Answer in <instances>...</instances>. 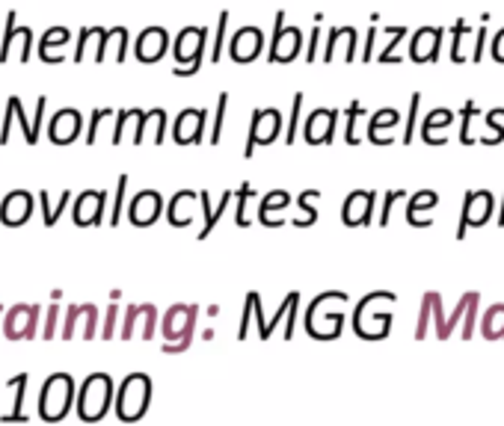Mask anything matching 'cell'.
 I'll return each mask as SVG.
<instances>
[{
	"mask_svg": "<svg viewBox=\"0 0 504 426\" xmlns=\"http://www.w3.org/2000/svg\"><path fill=\"white\" fill-rule=\"evenodd\" d=\"M113 402H116V385H113V379L107 373H89L77 391L75 409L84 423H98L110 411Z\"/></svg>",
	"mask_w": 504,
	"mask_h": 426,
	"instance_id": "cell-1",
	"label": "cell"
},
{
	"mask_svg": "<svg viewBox=\"0 0 504 426\" xmlns=\"http://www.w3.org/2000/svg\"><path fill=\"white\" fill-rule=\"evenodd\" d=\"M152 402V376L148 373H128L122 379V385L116 388V418L125 423H136L148 411Z\"/></svg>",
	"mask_w": 504,
	"mask_h": 426,
	"instance_id": "cell-2",
	"label": "cell"
},
{
	"mask_svg": "<svg viewBox=\"0 0 504 426\" xmlns=\"http://www.w3.org/2000/svg\"><path fill=\"white\" fill-rule=\"evenodd\" d=\"M199 308L178 302L173 305L160 320V335H164V352H185L193 343V332H197Z\"/></svg>",
	"mask_w": 504,
	"mask_h": 426,
	"instance_id": "cell-3",
	"label": "cell"
},
{
	"mask_svg": "<svg viewBox=\"0 0 504 426\" xmlns=\"http://www.w3.org/2000/svg\"><path fill=\"white\" fill-rule=\"evenodd\" d=\"M75 379L68 373H51L39 391V418L56 423L75 406Z\"/></svg>",
	"mask_w": 504,
	"mask_h": 426,
	"instance_id": "cell-4",
	"label": "cell"
},
{
	"mask_svg": "<svg viewBox=\"0 0 504 426\" xmlns=\"http://www.w3.org/2000/svg\"><path fill=\"white\" fill-rule=\"evenodd\" d=\"M208 27H185L176 36L173 56L178 68H173L176 77H193L199 74V68L205 63V51H208Z\"/></svg>",
	"mask_w": 504,
	"mask_h": 426,
	"instance_id": "cell-5",
	"label": "cell"
},
{
	"mask_svg": "<svg viewBox=\"0 0 504 426\" xmlns=\"http://www.w3.org/2000/svg\"><path fill=\"white\" fill-rule=\"evenodd\" d=\"M285 134V119H282V110L277 107H265V110H252V119H249V136H247V145H244V157L249 160L256 154V148L261 145H273Z\"/></svg>",
	"mask_w": 504,
	"mask_h": 426,
	"instance_id": "cell-6",
	"label": "cell"
},
{
	"mask_svg": "<svg viewBox=\"0 0 504 426\" xmlns=\"http://www.w3.org/2000/svg\"><path fill=\"white\" fill-rule=\"evenodd\" d=\"M285 21H288V15H285V9H279L277 21H273V39H270V51H267L270 65H279V63L288 65L300 54H306L303 51V30L288 27Z\"/></svg>",
	"mask_w": 504,
	"mask_h": 426,
	"instance_id": "cell-7",
	"label": "cell"
},
{
	"mask_svg": "<svg viewBox=\"0 0 504 426\" xmlns=\"http://www.w3.org/2000/svg\"><path fill=\"white\" fill-rule=\"evenodd\" d=\"M492 213H496V195L489 190H469L463 199V213H460V225H457L454 237L463 240L469 228H484Z\"/></svg>",
	"mask_w": 504,
	"mask_h": 426,
	"instance_id": "cell-8",
	"label": "cell"
},
{
	"mask_svg": "<svg viewBox=\"0 0 504 426\" xmlns=\"http://www.w3.org/2000/svg\"><path fill=\"white\" fill-rule=\"evenodd\" d=\"M338 119H341L338 110H332V107H315L303 119V128H300L303 143H308V145H329L332 140H336Z\"/></svg>",
	"mask_w": 504,
	"mask_h": 426,
	"instance_id": "cell-9",
	"label": "cell"
},
{
	"mask_svg": "<svg viewBox=\"0 0 504 426\" xmlns=\"http://www.w3.org/2000/svg\"><path fill=\"white\" fill-rule=\"evenodd\" d=\"M226 51H228V56H232L237 65L256 63L261 56V51H265V33H261V27H256V25H244L240 30L232 33V39H228Z\"/></svg>",
	"mask_w": 504,
	"mask_h": 426,
	"instance_id": "cell-10",
	"label": "cell"
},
{
	"mask_svg": "<svg viewBox=\"0 0 504 426\" xmlns=\"http://www.w3.org/2000/svg\"><path fill=\"white\" fill-rule=\"evenodd\" d=\"M211 113L205 107H187L178 113V119L173 122V140L176 145H199L208 131Z\"/></svg>",
	"mask_w": 504,
	"mask_h": 426,
	"instance_id": "cell-11",
	"label": "cell"
},
{
	"mask_svg": "<svg viewBox=\"0 0 504 426\" xmlns=\"http://www.w3.org/2000/svg\"><path fill=\"white\" fill-rule=\"evenodd\" d=\"M374 204H377L374 190H353L345 204H341V223L348 228H368L374 223Z\"/></svg>",
	"mask_w": 504,
	"mask_h": 426,
	"instance_id": "cell-12",
	"label": "cell"
},
{
	"mask_svg": "<svg viewBox=\"0 0 504 426\" xmlns=\"http://www.w3.org/2000/svg\"><path fill=\"white\" fill-rule=\"evenodd\" d=\"M122 341H131L134 335H140L143 341H152L157 335V308L155 305H131L125 311V323H122Z\"/></svg>",
	"mask_w": 504,
	"mask_h": 426,
	"instance_id": "cell-13",
	"label": "cell"
},
{
	"mask_svg": "<svg viewBox=\"0 0 504 426\" xmlns=\"http://www.w3.org/2000/svg\"><path fill=\"white\" fill-rule=\"evenodd\" d=\"M442 36H445V27H418L416 33L409 36V60L412 63H437L439 60V51H442Z\"/></svg>",
	"mask_w": 504,
	"mask_h": 426,
	"instance_id": "cell-14",
	"label": "cell"
},
{
	"mask_svg": "<svg viewBox=\"0 0 504 426\" xmlns=\"http://www.w3.org/2000/svg\"><path fill=\"white\" fill-rule=\"evenodd\" d=\"M160 216H164V195H160L157 190H143L136 193L131 204H128V220L131 225L136 228H148L155 225Z\"/></svg>",
	"mask_w": 504,
	"mask_h": 426,
	"instance_id": "cell-15",
	"label": "cell"
},
{
	"mask_svg": "<svg viewBox=\"0 0 504 426\" xmlns=\"http://www.w3.org/2000/svg\"><path fill=\"white\" fill-rule=\"evenodd\" d=\"M336 48H345V63H357V48H359V33L353 25H341V27H332L324 51H320V60L332 63L336 60Z\"/></svg>",
	"mask_w": 504,
	"mask_h": 426,
	"instance_id": "cell-16",
	"label": "cell"
},
{
	"mask_svg": "<svg viewBox=\"0 0 504 426\" xmlns=\"http://www.w3.org/2000/svg\"><path fill=\"white\" fill-rule=\"evenodd\" d=\"M454 119H460L454 110L449 107H437V110H430L425 119L418 122V136H421V143L425 145H433V148H439V145H449V140L445 136H439V131H449Z\"/></svg>",
	"mask_w": 504,
	"mask_h": 426,
	"instance_id": "cell-17",
	"label": "cell"
},
{
	"mask_svg": "<svg viewBox=\"0 0 504 426\" xmlns=\"http://www.w3.org/2000/svg\"><path fill=\"white\" fill-rule=\"evenodd\" d=\"M107 190H86L84 195H77L75 202V223L84 225H101L105 223V207H107Z\"/></svg>",
	"mask_w": 504,
	"mask_h": 426,
	"instance_id": "cell-18",
	"label": "cell"
},
{
	"mask_svg": "<svg viewBox=\"0 0 504 426\" xmlns=\"http://www.w3.org/2000/svg\"><path fill=\"white\" fill-rule=\"evenodd\" d=\"M77 329H84L80 335H84L86 341H93L98 335V308L96 305H72L68 308V317H66L60 335L68 341V338L77 335Z\"/></svg>",
	"mask_w": 504,
	"mask_h": 426,
	"instance_id": "cell-19",
	"label": "cell"
},
{
	"mask_svg": "<svg viewBox=\"0 0 504 426\" xmlns=\"http://www.w3.org/2000/svg\"><path fill=\"white\" fill-rule=\"evenodd\" d=\"M36 323H39V308L36 305H15L9 311L6 323H4V335L9 341H25L36 335Z\"/></svg>",
	"mask_w": 504,
	"mask_h": 426,
	"instance_id": "cell-20",
	"label": "cell"
},
{
	"mask_svg": "<svg viewBox=\"0 0 504 426\" xmlns=\"http://www.w3.org/2000/svg\"><path fill=\"white\" fill-rule=\"evenodd\" d=\"M439 204V193L437 190H418V193H412L409 199H407V225L412 228H430L433 220H430V211Z\"/></svg>",
	"mask_w": 504,
	"mask_h": 426,
	"instance_id": "cell-21",
	"label": "cell"
},
{
	"mask_svg": "<svg viewBox=\"0 0 504 426\" xmlns=\"http://www.w3.org/2000/svg\"><path fill=\"white\" fill-rule=\"evenodd\" d=\"M291 207V193L288 190H270L265 199L258 202V223L265 228H279L288 223V216H273L285 213Z\"/></svg>",
	"mask_w": 504,
	"mask_h": 426,
	"instance_id": "cell-22",
	"label": "cell"
},
{
	"mask_svg": "<svg viewBox=\"0 0 504 426\" xmlns=\"http://www.w3.org/2000/svg\"><path fill=\"white\" fill-rule=\"evenodd\" d=\"M166 48H169L166 30L164 27H146L140 33V39H136V45H134V54H136V60L140 63H157L160 56L166 54Z\"/></svg>",
	"mask_w": 504,
	"mask_h": 426,
	"instance_id": "cell-23",
	"label": "cell"
},
{
	"mask_svg": "<svg viewBox=\"0 0 504 426\" xmlns=\"http://www.w3.org/2000/svg\"><path fill=\"white\" fill-rule=\"evenodd\" d=\"M30 213H33V195L25 190L9 193L4 204H0V220H4V225H9V228L25 225L30 220Z\"/></svg>",
	"mask_w": 504,
	"mask_h": 426,
	"instance_id": "cell-24",
	"label": "cell"
},
{
	"mask_svg": "<svg viewBox=\"0 0 504 426\" xmlns=\"http://www.w3.org/2000/svg\"><path fill=\"white\" fill-rule=\"evenodd\" d=\"M197 204H199V193L193 190H178L166 207V220L173 228H187L197 216Z\"/></svg>",
	"mask_w": 504,
	"mask_h": 426,
	"instance_id": "cell-25",
	"label": "cell"
},
{
	"mask_svg": "<svg viewBox=\"0 0 504 426\" xmlns=\"http://www.w3.org/2000/svg\"><path fill=\"white\" fill-rule=\"evenodd\" d=\"M398 124H400V110H395V107L377 110L374 116L368 119V140H371L374 145H392L395 140H392V136H386L383 131L398 128Z\"/></svg>",
	"mask_w": 504,
	"mask_h": 426,
	"instance_id": "cell-26",
	"label": "cell"
},
{
	"mask_svg": "<svg viewBox=\"0 0 504 426\" xmlns=\"http://www.w3.org/2000/svg\"><path fill=\"white\" fill-rule=\"evenodd\" d=\"M80 131V113L77 110H60L51 122V140L56 145H68Z\"/></svg>",
	"mask_w": 504,
	"mask_h": 426,
	"instance_id": "cell-27",
	"label": "cell"
},
{
	"mask_svg": "<svg viewBox=\"0 0 504 426\" xmlns=\"http://www.w3.org/2000/svg\"><path fill=\"white\" fill-rule=\"evenodd\" d=\"M383 33H388V36H392V42H388L386 48L377 54V63H383V65H400V63H404V56L398 54V48H400V42H407V36H412L409 27L407 25H383Z\"/></svg>",
	"mask_w": 504,
	"mask_h": 426,
	"instance_id": "cell-28",
	"label": "cell"
},
{
	"mask_svg": "<svg viewBox=\"0 0 504 426\" xmlns=\"http://www.w3.org/2000/svg\"><path fill=\"white\" fill-rule=\"evenodd\" d=\"M480 335L487 341H504V305L496 302L484 311V320H480Z\"/></svg>",
	"mask_w": 504,
	"mask_h": 426,
	"instance_id": "cell-29",
	"label": "cell"
},
{
	"mask_svg": "<svg viewBox=\"0 0 504 426\" xmlns=\"http://www.w3.org/2000/svg\"><path fill=\"white\" fill-rule=\"evenodd\" d=\"M228 21H232V13L223 9V13L217 15V30H214V42H211V63L214 65L223 60V51L228 45Z\"/></svg>",
	"mask_w": 504,
	"mask_h": 426,
	"instance_id": "cell-30",
	"label": "cell"
},
{
	"mask_svg": "<svg viewBox=\"0 0 504 426\" xmlns=\"http://www.w3.org/2000/svg\"><path fill=\"white\" fill-rule=\"evenodd\" d=\"M478 119H480V107L475 101H466L463 110H460V145H475L478 143L475 134H472Z\"/></svg>",
	"mask_w": 504,
	"mask_h": 426,
	"instance_id": "cell-31",
	"label": "cell"
},
{
	"mask_svg": "<svg viewBox=\"0 0 504 426\" xmlns=\"http://www.w3.org/2000/svg\"><path fill=\"white\" fill-rule=\"evenodd\" d=\"M303 104H306V95L303 92H297V95L291 98V119L288 124H285V145H291L297 136H300V128H303Z\"/></svg>",
	"mask_w": 504,
	"mask_h": 426,
	"instance_id": "cell-32",
	"label": "cell"
},
{
	"mask_svg": "<svg viewBox=\"0 0 504 426\" xmlns=\"http://www.w3.org/2000/svg\"><path fill=\"white\" fill-rule=\"evenodd\" d=\"M256 199V190H252V183L249 181H244L240 183V190L235 193V225L237 228H249V213H247V207H249V202Z\"/></svg>",
	"mask_w": 504,
	"mask_h": 426,
	"instance_id": "cell-33",
	"label": "cell"
},
{
	"mask_svg": "<svg viewBox=\"0 0 504 426\" xmlns=\"http://www.w3.org/2000/svg\"><path fill=\"white\" fill-rule=\"evenodd\" d=\"M365 116V104L362 101H350L348 110H345V143L348 145H359V134H357V124Z\"/></svg>",
	"mask_w": 504,
	"mask_h": 426,
	"instance_id": "cell-34",
	"label": "cell"
},
{
	"mask_svg": "<svg viewBox=\"0 0 504 426\" xmlns=\"http://www.w3.org/2000/svg\"><path fill=\"white\" fill-rule=\"evenodd\" d=\"M472 296H475V291H469V293H463L460 296V302H457V308L451 311L449 317H445V326H442V332H439V341H449L451 335H454V329L463 323V317H466V308H469V302H472Z\"/></svg>",
	"mask_w": 504,
	"mask_h": 426,
	"instance_id": "cell-35",
	"label": "cell"
},
{
	"mask_svg": "<svg viewBox=\"0 0 504 426\" xmlns=\"http://www.w3.org/2000/svg\"><path fill=\"white\" fill-rule=\"evenodd\" d=\"M499 119H504V107L489 110L484 116V124L489 128V136H480V140H478L480 145H501L504 143V124Z\"/></svg>",
	"mask_w": 504,
	"mask_h": 426,
	"instance_id": "cell-36",
	"label": "cell"
},
{
	"mask_svg": "<svg viewBox=\"0 0 504 426\" xmlns=\"http://www.w3.org/2000/svg\"><path fill=\"white\" fill-rule=\"evenodd\" d=\"M226 113H228V92H220V95H217V113L211 116V131H208V143L211 145H220V140H223Z\"/></svg>",
	"mask_w": 504,
	"mask_h": 426,
	"instance_id": "cell-37",
	"label": "cell"
},
{
	"mask_svg": "<svg viewBox=\"0 0 504 426\" xmlns=\"http://www.w3.org/2000/svg\"><path fill=\"white\" fill-rule=\"evenodd\" d=\"M469 33H472V27H469L466 25V18H457L454 21V27H451V63L454 65H463L466 60H469V56L463 54V39L469 36Z\"/></svg>",
	"mask_w": 504,
	"mask_h": 426,
	"instance_id": "cell-38",
	"label": "cell"
},
{
	"mask_svg": "<svg viewBox=\"0 0 504 426\" xmlns=\"http://www.w3.org/2000/svg\"><path fill=\"white\" fill-rule=\"evenodd\" d=\"M232 199H235V193L228 190V193H223L220 195V202H217V207H211V213L205 216V225H202V232H199V237L197 240H205V237H211V232L217 228V223L223 220V213L228 211V204H232Z\"/></svg>",
	"mask_w": 504,
	"mask_h": 426,
	"instance_id": "cell-39",
	"label": "cell"
},
{
	"mask_svg": "<svg viewBox=\"0 0 504 426\" xmlns=\"http://www.w3.org/2000/svg\"><path fill=\"white\" fill-rule=\"evenodd\" d=\"M312 199H320V190H306L300 199H297V204L303 207V216H294V220H291L297 228H308V225L318 223V211L312 207Z\"/></svg>",
	"mask_w": 504,
	"mask_h": 426,
	"instance_id": "cell-40",
	"label": "cell"
},
{
	"mask_svg": "<svg viewBox=\"0 0 504 426\" xmlns=\"http://www.w3.org/2000/svg\"><path fill=\"white\" fill-rule=\"evenodd\" d=\"M418 110H421V92H412L409 95V110H407V128H404V136H400V143L409 145L412 140H416L418 134Z\"/></svg>",
	"mask_w": 504,
	"mask_h": 426,
	"instance_id": "cell-41",
	"label": "cell"
},
{
	"mask_svg": "<svg viewBox=\"0 0 504 426\" xmlns=\"http://www.w3.org/2000/svg\"><path fill=\"white\" fill-rule=\"evenodd\" d=\"M68 199H72V193H68V190H63L60 202H56V204L51 207V199H48V193H45V190L39 193V204H42V213H45V225H54L56 220H60V213L66 211Z\"/></svg>",
	"mask_w": 504,
	"mask_h": 426,
	"instance_id": "cell-42",
	"label": "cell"
},
{
	"mask_svg": "<svg viewBox=\"0 0 504 426\" xmlns=\"http://www.w3.org/2000/svg\"><path fill=\"white\" fill-rule=\"evenodd\" d=\"M430 320H433V296H421V311H418V323H416V341H425L430 335Z\"/></svg>",
	"mask_w": 504,
	"mask_h": 426,
	"instance_id": "cell-43",
	"label": "cell"
},
{
	"mask_svg": "<svg viewBox=\"0 0 504 426\" xmlns=\"http://www.w3.org/2000/svg\"><path fill=\"white\" fill-rule=\"evenodd\" d=\"M125 193H128V175H119L116 190H113V204H110V225H119V220H122Z\"/></svg>",
	"mask_w": 504,
	"mask_h": 426,
	"instance_id": "cell-44",
	"label": "cell"
},
{
	"mask_svg": "<svg viewBox=\"0 0 504 426\" xmlns=\"http://www.w3.org/2000/svg\"><path fill=\"white\" fill-rule=\"evenodd\" d=\"M409 195L407 190H386L383 193V213H380V225L386 228L388 223H392V213H395V204L398 202H407Z\"/></svg>",
	"mask_w": 504,
	"mask_h": 426,
	"instance_id": "cell-45",
	"label": "cell"
},
{
	"mask_svg": "<svg viewBox=\"0 0 504 426\" xmlns=\"http://www.w3.org/2000/svg\"><path fill=\"white\" fill-rule=\"evenodd\" d=\"M478 308H480V293L472 296V302H469L466 308V317H463V341H472L475 338V332H478Z\"/></svg>",
	"mask_w": 504,
	"mask_h": 426,
	"instance_id": "cell-46",
	"label": "cell"
},
{
	"mask_svg": "<svg viewBox=\"0 0 504 426\" xmlns=\"http://www.w3.org/2000/svg\"><path fill=\"white\" fill-rule=\"evenodd\" d=\"M15 388V409L6 414L4 421H25V411H21V402H25V388H27V376L21 373V376H15L13 382H9Z\"/></svg>",
	"mask_w": 504,
	"mask_h": 426,
	"instance_id": "cell-47",
	"label": "cell"
},
{
	"mask_svg": "<svg viewBox=\"0 0 504 426\" xmlns=\"http://www.w3.org/2000/svg\"><path fill=\"white\" fill-rule=\"evenodd\" d=\"M148 124H155V145H164L166 140V128H169V119H166V110H148Z\"/></svg>",
	"mask_w": 504,
	"mask_h": 426,
	"instance_id": "cell-48",
	"label": "cell"
},
{
	"mask_svg": "<svg viewBox=\"0 0 504 426\" xmlns=\"http://www.w3.org/2000/svg\"><path fill=\"white\" fill-rule=\"evenodd\" d=\"M291 311H288V317H285V329H282V335L285 341H291L294 338V332H297V314H300V293L291 291Z\"/></svg>",
	"mask_w": 504,
	"mask_h": 426,
	"instance_id": "cell-49",
	"label": "cell"
},
{
	"mask_svg": "<svg viewBox=\"0 0 504 426\" xmlns=\"http://www.w3.org/2000/svg\"><path fill=\"white\" fill-rule=\"evenodd\" d=\"M291 299H294L291 293H288V296H285V299H282V305H279V311H277V314H273V317L267 320V332H265V338H261V341H267V338L273 335V332H277V326L282 323V320H285V317H288V311H291Z\"/></svg>",
	"mask_w": 504,
	"mask_h": 426,
	"instance_id": "cell-50",
	"label": "cell"
},
{
	"mask_svg": "<svg viewBox=\"0 0 504 426\" xmlns=\"http://www.w3.org/2000/svg\"><path fill=\"white\" fill-rule=\"evenodd\" d=\"M18 33L15 27V9L6 15V36H4V48H0V63H6L9 60V48H13V36Z\"/></svg>",
	"mask_w": 504,
	"mask_h": 426,
	"instance_id": "cell-51",
	"label": "cell"
},
{
	"mask_svg": "<svg viewBox=\"0 0 504 426\" xmlns=\"http://www.w3.org/2000/svg\"><path fill=\"white\" fill-rule=\"evenodd\" d=\"M377 36H380V27H371L368 33H365V48H362V63H371L377 60Z\"/></svg>",
	"mask_w": 504,
	"mask_h": 426,
	"instance_id": "cell-52",
	"label": "cell"
},
{
	"mask_svg": "<svg viewBox=\"0 0 504 426\" xmlns=\"http://www.w3.org/2000/svg\"><path fill=\"white\" fill-rule=\"evenodd\" d=\"M487 39H489V30H487L484 25H480V27L475 30V45H472V60H475V63L484 60V51L489 48Z\"/></svg>",
	"mask_w": 504,
	"mask_h": 426,
	"instance_id": "cell-53",
	"label": "cell"
},
{
	"mask_svg": "<svg viewBox=\"0 0 504 426\" xmlns=\"http://www.w3.org/2000/svg\"><path fill=\"white\" fill-rule=\"evenodd\" d=\"M116 320H119V305H110L107 317H105V329H101V338H105V341L116 338Z\"/></svg>",
	"mask_w": 504,
	"mask_h": 426,
	"instance_id": "cell-54",
	"label": "cell"
},
{
	"mask_svg": "<svg viewBox=\"0 0 504 426\" xmlns=\"http://www.w3.org/2000/svg\"><path fill=\"white\" fill-rule=\"evenodd\" d=\"M306 63H315L318 56H320V27L315 25L312 27V36H308V45H306Z\"/></svg>",
	"mask_w": 504,
	"mask_h": 426,
	"instance_id": "cell-55",
	"label": "cell"
},
{
	"mask_svg": "<svg viewBox=\"0 0 504 426\" xmlns=\"http://www.w3.org/2000/svg\"><path fill=\"white\" fill-rule=\"evenodd\" d=\"M252 299L247 296V305H244V314H240V326H237V341H247L249 335V323H252Z\"/></svg>",
	"mask_w": 504,
	"mask_h": 426,
	"instance_id": "cell-56",
	"label": "cell"
},
{
	"mask_svg": "<svg viewBox=\"0 0 504 426\" xmlns=\"http://www.w3.org/2000/svg\"><path fill=\"white\" fill-rule=\"evenodd\" d=\"M110 116H113V110H96V113H93V122H89V131H86V143H89V145L96 143L98 124L105 122V119H110Z\"/></svg>",
	"mask_w": 504,
	"mask_h": 426,
	"instance_id": "cell-57",
	"label": "cell"
},
{
	"mask_svg": "<svg viewBox=\"0 0 504 426\" xmlns=\"http://www.w3.org/2000/svg\"><path fill=\"white\" fill-rule=\"evenodd\" d=\"M489 56L496 60L499 65H504V27L492 36V42H489Z\"/></svg>",
	"mask_w": 504,
	"mask_h": 426,
	"instance_id": "cell-58",
	"label": "cell"
},
{
	"mask_svg": "<svg viewBox=\"0 0 504 426\" xmlns=\"http://www.w3.org/2000/svg\"><path fill=\"white\" fill-rule=\"evenodd\" d=\"M134 119V110H122L119 119H116V131H113V145L122 143V134H125V124H128Z\"/></svg>",
	"mask_w": 504,
	"mask_h": 426,
	"instance_id": "cell-59",
	"label": "cell"
},
{
	"mask_svg": "<svg viewBox=\"0 0 504 426\" xmlns=\"http://www.w3.org/2000/svg\"><path fill=\"white\" fill-rule=\"evenodd\" d=\"M56 317H60V308L51 305L48 320H45V332H42V338H45V341H51V338L56 335Z\"/></svg>",
	"mask_w": 504,
	"mask_h": 426,
	"instance_id": "cell-60",
	"label": "cell"
},
{
	"mask_svg": "<svg viewBox=\"0 0 504 426\" xmlns=\"http://www.w3.org/2000/svg\"><path fill=\"white\" fill-rule=\"evenodd\" d=\"M430 296H433V320H437V335H439V332H442V326H445V311H442V293H437V291H433Z\"/></svg>",
	"mask_w": 504,
	"mask_h": 426,
	"instance_id": "cell-61",
	"label": "cell"
},
{
	"mask_svg": "<svg viewBox=\"0 0 504 426\" xmlns=\"http://www.w3.org/2000/svg\"><path fill=\"white\" fill-rule=\"evenodd\" d=\"M42 110H45V98H39V104H36V122H33V134H36V140H39V128H42Z\"/></svg>",
	"mask_w": 504,
	"mask_h": 426,
	"instance_id": "cell-62",
	"label": "cell"
},
{
	"mask_svg": "<svg viewBox=\"0 0 504 426\" xmlns=\"http://www.w3.org/2000/svg\"><path fill=\"white\" fill-rule=\"evenodd\" d=\"M499 225L504 228V193H501V213H499Z\"/></svg>",
	"mask_w": 504,
	"mask_h": 426,
	"instance_id": "cell-63",
	"label": "cell"
}]
</instances>
